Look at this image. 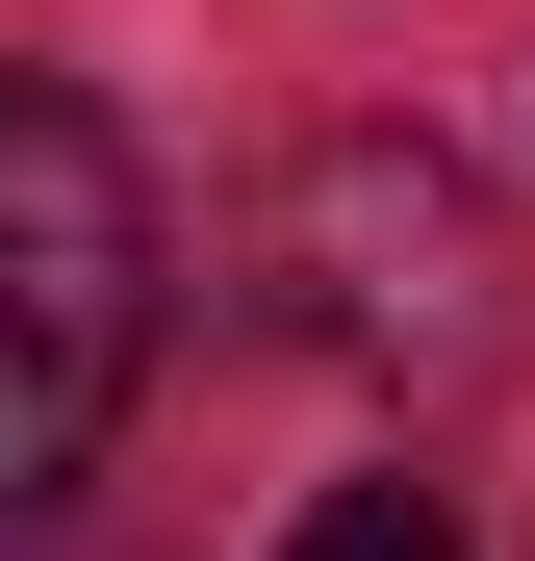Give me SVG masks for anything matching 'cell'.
<instances>
[{
  "instance_id": "obj_1",
  "label": "cell",
  "mask_w": 535,
  "mask_h": 561,
  "mask_svg": "<svg viewBox=\"0 0 535 561\" xmlns=\"http://www.w3.org/2000/svg\"><path fill=\"white\" fill-rule=\"evenodd\" d=\"M128 357H153V205L77 77H26L0 103V459L26 485H77V459L128 434Z\"/></svg>"
},
{
  "instance_id": "obj_2",
  "label": "cell",
  "mask_w": 535,
  "mask_h": 561,
  "mask_svg": "<svg viewBox=\"0 0 535 561\" xmlns=\"http://www.w3.org/2000/svg\"><path fill=\"white\" fill-rule=\"evenodd\" d=\"M255 280H281V332H306V357H383V383L510 332V230H485V179L433 153V128H332V153H281Z\"/></svg>"
},
{
  "instance_id": "obj_3",
  "label": "cell",
  "mask_w": 535,
  "mask_h": 561,
  "mask_svg": "<svg viewBox=\"0 0 535 561\" xmlns=\"http://www.w3.org/2000/svg\"><path fill=\"white\" fill-rule=\"evenodd\" d=\"M281 561H485V536H460V485H306Z\"/></svg>"
}]
</instances>
